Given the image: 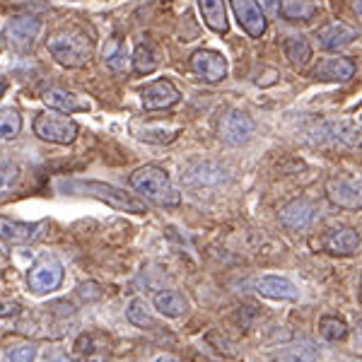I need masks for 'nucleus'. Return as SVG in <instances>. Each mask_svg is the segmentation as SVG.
Listing matches in <instances>:
<instances>
[{"label":"nucleus","instance_id":"25","mask_svg":"<svg viewBox=\"0 0 362 362\" xmlns=\"http://www.w3.org/2000/svg\"><path fill=\"white\" fill-rule=\"evenodd\" d=\"M20 167L17 162L8 160V157H0V198H5L8 194H13L20 184Z\"/></svg>","mask_w":362,"mask_h":362},{"label":"nucleus","instance_id":"27","mask_svg":"<svg viewBox=\"0 0 362 362\" xmlns=\"http://www.w3.org/2000/svg\"><path fill=\"white\" fill-rule=\"evenodd\" d=\"M22 131V116L13 107H0V138L13 140Z\"/></svg>","mask_w":362,"mask_h":362},{"label":"nucleus","instance_id":"16","mask_svg":"<svg viewBox=\"0 0 362 362\" xmlns=\"http://www.w3.org/2000/svg\"><path fill=\"white\" fill-rule=\"evenodd\" d=\"M312 218H314V206L307 198H295V201H290L288 206L280 210V223L290 232L305 230L312 223Z\"/></svg>","mask_w":362,"mask_h":362},{"label":"nucleus","instance_id":"7","mask_svg":"<svg viewBox=\"0 0 362 362\" xmlns=\"http://www.w3.org/2000/svg\"><path fill=\"white\" fill-rule=\"evenodd\" d=\"M189 66L198 78L206 80V83H220V80L227 78V58L213 49L196 51V54L191 56Z\"/></svg>","mask_w":362,"mask_h":362},{"label":"nucleus","instance_id":"24","mask_svg":"<svg viewBox=\"0 0 362 362\" xmlns=\"http://www.w3.org/2000/svg\"><path fill=\"white\" fill-rule=\"evenodd\" d=\"M285 56L295 68L302 70L312 58V46H309L305 37H288L285 39Z\"/></svg>","mask_w":362,"mask_h":362},{"label":"nucleus","instance_id":"30","mask_svg":"<svg viewBox=\"0 0 362 362\" xmlns=\"http://www.w3.org/2000/svg\"><path fill=\"white\" fill-rule=\"evenodd\" d=\"M37 346L34 343H29V346H17L13 350H8L5 353V360L8 362H34L37 360Z\"/></svg>","mask_w":362,"mask_h":362},{"label":"nucleus","instance_id":"11","mask_svg":"<svg viewBox=\"0 0 362 362\" xmlns=\"http://www.w3.org/2000/svg\"><path fill=\"white\" fill-rule=\"evenodd\" d=\"M179 90L174 87L169 80H155L143 90L140 95V102H143V109L148 112H162V109H172L174 104H179Z\"/></svg>","mask_w":362,"mask_h":362},{"label":"nucleus","instance_id":"15","mask_svg":"<svg viewBox=\"0 0 362 362\" xmlns=\"http://www.w3.org/2000/svg\"><path fill=\"white\" fill-rule=\"evenodd\" d=\"M355 75V63L350 58H326L317 68L312 70L314 80H324V83H348Z\"/></svg>","mask_w":362,"mask_h":362},{"label":"nucleus","instance_id":"22","mask_svg":"<svg viewBox=\"0 0 362 362\" xmlns=\"http://www.w3.org/2000/svg\"><path fill=\"white\" fill-rule=\"evenodd\" d=\"M280 13H283L285 20H290V22H307L319 13V8H317V3H312V0H283Z\"/></svg>","mask_w":362,"mask_h":362},{"label":"nucleus","instance_id":"20","mask_svg":"<svg viewBox=\"0 0 362 362\" xmlns=\"http://www.w3.org/2000/svg\"><path fill=\"white\" fill-rule=\"evenodd\" d=\"M153 305L162 317H169V319H179L189 312V300L181 293H177V290H160V293L153 297Z\"/></svg>","mask_w":362,"mask_h":362},{"label":"nucleus","instance_id":"14","mask_svg":"<svg viewBox=\"0 0 362 362\" xmlns=\"http://www.w3.org/2000/svg\"><path fill=\"white\" fill-rule=\"evenodd\" d=\"M131 133L138 140L145 143H155V145H165L172 143L174 138L181 133V126L177 124H153V121H131Z\"/></svg>","mask_w":362,"mask_h":362},{"label":"nucleus","instance_id":"10","mask_svg":"<svg viewBox=\"0 0 362 362\" xmlns=\"http://www.w3.org/2000/svg\"><path fill=\"white\" fill-rule=\"evenodd\" d=\"M42 32V22L37 17H15L5 27V39L17 51H29L34 46V39Z\"/></svg>","mask_w":362,"mask_h":362},{"label":"nucleus","instance_id":"1","mask_svg":"<svg viewBox=\"0 0 362 362\" xmlns=\"http://www.w3.org/2000/svg\"><path fill=\"white\" fill-rule=\"evenodd\" d=\"M128 184H131L140 196L157 203V206H179L181 203V194L174 189L169 174L157 165L138 167L136 172L131 174Z\"/></svg>","mask_w":362,"mask_h":362},{"label":"nucleus","instance_id":"9","mask_svg":"<svg viewBox=\"0 0 362 362\" xmlns=\"http://www.w3.org/2000/svg\"><path fill=\"white\" fill-rule=\"evenodd\" d=\"M326 196H329V201L338 208L360 210V206H362L360 181H355V179L331 177L329 181H326Z\"/></svg>","mask_w":362,"mask_h":362},{"label":"nucleus","instance_id":"28","mask_svg":"<svg viewBox=\"0 0 362 362\" xmlns=\"http://www.w3.org/2000/svg\"><path fill=\"white\" fill-rule=\"evenodd\" d=\"M126 317L133 326H138V329H157L153 314L148 312V307H145L143 300H133L126 309Z\"/></svg>","mask_w":362,"mask_h":362},{"label":"nucleus","instance_id":"32","mask_svg":"<svg viewBox=\"0 0 362 362\" xmlns=\"http://www.w3.org/2000/svg\"><path fill=\"white\" fill-rule=\"evenodd\" d=\"M17 312V305H3L0 307V317H8V314H15Z\"/></svg>","mask_w":362,"mask_h":362},{"label":"nucleus","instance_id":"12","mask_svg":"<svg viewBox=\"0 0 362 362\" xmlns=\"http://www.w3.org/2000/svg\"><path fill=\"white\" fill-rule=\"evenodd\" d=\"M46 223H20L13 218H0V239L13 247H25L42 237Z\"/></svg>","mask_w":362,"mask_h":362},{"label":"nucleus","instance_id":"6","mask_svg":"<svg viewBox=\"0 0 362 362\" xmlns=\"http://www.w3.org/2000/svg\"><path fill=\"white\" fill-rule=\"evenodd\" d=\"M256 124L249 114L239 112V109H230L218 124V138L225 145H242L254 136Z\"/></svg>","mask_w":362,"mask_h":362},{"label":"nucleus","instance_id":"2","mask_svg":"<svg viewBox=\"0 0 362 362\" xmlns=\"http://www.w3.org/2000/svg\"><path fill=\"white\" fill-rule=\"evenodd\" d=\"M49 54L66 68H85L92 58V42L80 29H61L46 42Z\"/></svg>","mask_w":362,"mask_h":362},{"label":"nucleus","instance_id":"29","mask_svg":"<svg viewBox=\"0 0 362 362\" xmlns=\"http://www.w3.org/2000/svg\"><path fill=\"white\" fill-rule=\"evenodd\" d=\"M319 331H321V336H324L326 341L336 343V341H343V338L348 336V324L343 319H338V317H321Z\"/></svg>","mask_w":362,"mask_h":362},{"label":"nucleus","instance_id":"4","mask_svg":"<svg viewBox=\"0 0 362 362\" xmlns=\"http://www.w3.org/2000/svg\"><path fill=\"white\" fill-rule=\"evenodd\" d=\"M63 278H66L63 264L56 256L46 254L27 271V288H29V293L39 295V297L51 295L63 285Z\"/></svg>","mask_w":362,"mask_h":362},{"label":"nucleus","instance_id":"18","mask_svg":"<svg viewBox=\"0 0 362 362\" xmlns=\"http://www.w3.org/2000/svg\"><path fill=\"white\" fill-rule=\"evenodd\" d=\"M358 39V32L353 27L343 25V22H331V25L321 27L317 32V44L324 51H334L341 49V46H348L350 42Z\"/></svg>","mask_w":362,"mask_h":362},{"label":"nucleus","instance_id":"34","mask_svg":"<svg viewBox=\"0 0 362 362\" xmlns=\"http://www.w3.org/2000/svg\"><path fill=\"white\" fill-rule=\"evenodd\" d=\"M5 95V83H0V97Z\"/></svg>","mask_w":362,"mask_h":362},{"label":"nucleus","instance_id":"13","mask_svg":"<svg viewBox=\"0 0 362 362\" xmlns=\"http://www.w3.org/2000/svg\"><path fill=\"white\" fill-rule=\"evenodd\" d=\"M256 293L268 300H280V302H297L300 300V290L293 280L283 276H261L256 280Z\"/></svg>","mask_w":362,"mask_h":362},{"label":"nucleus","instance_id":"23","mask_svg":"<svg viewBox=\"0 0 362 362\" xmlns=\"http://www.w3.org/2000/svg\"><path fill=\"white\" fill-rule=\"evenodd\" d=\"M273 362H317V348L312 343H293L278 350Z\"/></svg>","mask_w":362,"mask_h":362},{"label":"nucleus","instance_id":"33","mask_svg":"<svg viewBox=\"0 0 362 362\" xmlns=\"http://www.w3.org/2000/svg\"><path fill=\"white\" fill-rule=\"evenodd\" d=\"M155 362H179V360L172 358V355H160V358H157Z\"/></svg>","mask_w":362,"mask_h":362},{"label":"nucleus","instance_id":"21","mask_svg":"<svg viewBox=\"0 0 362 362\" xmlns=\"http://www.w3.org/2000/svg\"><path fill=\"white\" fill-rule=\"evenodd\" d=\"M198 5H201L203 22H206V25L213 29L215 34H227V32H230L225 0H198Z\"/></svg>","mask_w":362,"mask_h":362},{"label":"nucleus","instance_id":"3","mask_svg":"<svg viewBox=\"0 0 362 362\" xmlns=\"http://www.w3.org/2000/svg\"><path fill=\"white\" fill-rule=\"evenodd\" d=\"M66 189L70 191H85L87 196L97 198V201L107 203L114 210H121V213H136V215H145L148 213V206L145 201H140L133 194H126V191L116 189L112 184H104V181H70L66 184Z\"/></svg>","mask_w":362,"mask_h":362},{"label":"nucleus","instance_id":"17","mask_svg":"<svg viewBox=\"0 0 362 362\" xmlns=\"http://www.w3.org/2000/svg\"><path fill=\"white\" fill-rule=\"evenodd\" d=\"M44 102L49 104L54 112L61 114H78V112H90V102H85L83 97L73 95L68 90H61V87H51V90L44 92Z\"/></svg>","mask_w":362,"mask_h":362},{"label":"nucleus","instance_id":"8","mask_svg":"<svg viewBox=\"0 0 362 362\" xmlns=\"http://www.w3.org/2000/svg\"><path fill=\"white\" fill-rule=\"evenodd\" d=\"M232 13H235L237 22L242 25L244 32L254 39H261L266 34V15L261 10L259 0H230Z\"/></svg>","mask_w":362,"mask_h":362},{"label":"nucleus","instance_id":"31","mask_svg":"<svg viewBox=\"0 0 362 362\" xmlns=\"http://www.w3.org/2000/svg\"><path fill=\"white\" fill-rule=\"evenodd\" d=\"M261 10H266L268 15H278L280 13V0H261Z\"/></svg>","mask_w":362,"mask_h":362},{"label":"nucleus","instance_id":"26","mask_svg":"<svg viewBox=\"0 0 362 362\" xmlns=\"http://www.w3.org/2000/svg\"><path fill=\"white\" fill-rule=\"evenodd\" d=\"M160 61H157V54L150 44H138L136 46V54H133V70L140 75H150L155 73Z\"/></svg>","mask_w":362,"mask_h":362},{"label":"nucleus","instance_id":"19","mask_svg":"<svg viewBox=\"0 0 362 362\" xmlns=\"http://www.w3.org/2000/svg\"><path fill=\"white\" fill-rule=\"evenodd\" d=\"M324 249L329 254L336 256H353L355 251L360 249V235L350 227H343V230H334L329 232L324 239Z\"/></svg>","mask_w":362,"mask_h":362},{"label":"nucleus","instance_id":"5","mask_svg":"<svg viewBox=\"0 0 362 362\" xmlns=\"http://www.w3.org/2000/svg\"><path fill=\"white\" fill-rule=\"evenodd\" d=\"M80 126L73 119H68V114L61 112H44L34 119V133L46 143L56 145H68L78 138Z\"/></svg>","mask_w":362,"mask_h":362}]
</instances>
